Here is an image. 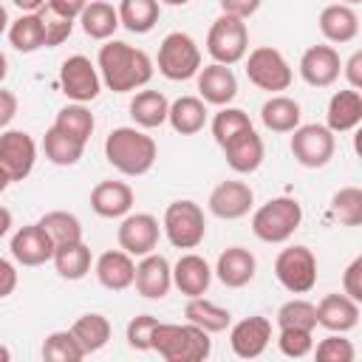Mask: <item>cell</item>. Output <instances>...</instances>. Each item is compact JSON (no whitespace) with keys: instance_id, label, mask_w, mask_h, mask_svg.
Instances as JSON below:
<instances>
[{"instance_id":"obj_1","label":"cell","mask_w":362,"mask_h":362,"mask_svg":"<svg viewBox=\"0 0 362 362\" xmlns=\"http://www.w3.org/2000/svg\"><path fill=\"white\" fill-rule=\"evenodd\" d=\"M96 68L102 82L113 93H130L136 88H144L153 76V62L141 48H133L122 40H107L99 48Z\"/></svg>"},{"instance_id":"obj_2","label":"cell","mask_w":362,"mask_h":362,"mask_svg":"<svg viewBox=\"0 0 362 362\" xmlns=\"http://www.w3.org/2000/svg\"><path fill=\"white\" fill-rule=\"evenodd\" d=\"M158 147L139 127H113L105 139V158L122 175H144L156 164Z\"/></svg>"},{"instance_id":"obj_3","label":"cell","mask_w":362,"mask_h":362,"mask_svg":"<svg viewBox=\"0 0 362 362\" xmlns=\"http://www.w3.org/2000/svg\"><path fill=\"white\" fill-rule=\"evenodd\" d=\"M153 351L167 362H204L212 351V339L192 322H158L153 331Z\"/></svg>"},{"instance_id":"obj_4","label":"cell","mask_w":362,"mask_h":362,"mask_svg":"<svg viewBox=\"0 0 362 362\" xmlns=\"http://www.w3.org/2000/svg\"><path fill=\"white\" fill-rule=\"evenodd\" d=\"M300 223H303V206L297 204V198L288 195L266 201L252 215V232L263 243H286L300 229Z\"/></svg>"},{"instance_id":"obj_5","label":"cell","mask_w":362,"mask_h":362,"mask_svg":"<svg viewBox=\"0 0 362 362\" xmlns=\"http://www.w3.org/2000/svg\"><path fill=\"white\" fill-rule=\"evenodd\" d=\"M158 74L170 82L192 79L201 71V48L198 42L184 31H170L158 45Z\"/></svg>"},{"instance_id":"obj_6","label":"cell","mask_w":362,"mask_h":362,"mask_svg":"<svg viewBox=\"0 0 362 362\" xmlns=\"http://www.w3.org/2000/svg\"><path fill=\"white\" fill-rule=\"evenodd\" d=\"M161 229L167 235V240L175 246V249H195L204 243L206 238V218H204V209L184 198V201H173L167 209H164V218H161Z\"/></svg>"},{"instance_id":"obj_7","label":"cell","mask_w":362,"mask_h":362,"mask_svg":"<svg viewBox=\"0 0 362 362\" xmlns=\"http://www.w3.org/2000/svg\"><path fill=\"white\" fill-rule=\"evenodd\" d=\"M249 51V28L240 17L221 14L206 31V54L221 65H235Z\"/></svg>"},{"instance_id":"obj_8","label":"cell","mask_w":362,"mask_h":362,"mask_svg":"<svg viewBox=\"0 0 362 362\" xmlns=\"http://www.w3.org/2000/svg\"><path fill=\"white\" fill-rule=\"evenodd\" d=\"M274 277L291 294H308L317 286V257L308 246L280 249L274 257Z\"/></svg>"},{"instance_id":"obj_9","label":"cell","mask_w":362,"mask_h":362,"mask_svg":"<svg viewBox=\"0 0 362 362\" xmlns=\"http://www.w3.org/2000/svg\"><path fill=\"white\" fill-rule=\"evenodd\" d=\"M246 76L255 88L260 90H269V93H280V90H288L294 74H291V65L286 62V57L272 48V45H257L255 51H249V59H246Z\"/></svg>"},{"instance_id":"obj_10","label":"cell","mask_w":362,"mask_h":362,"mask_svg":"<svg viewBox=\"0 0 362 362\" xmlns=\"http://www.w3.org/2000/svg\"><path fill=\"white\" fill-rule=\"evenodd\" d=\"M291 133V156L300 167L320 170L334 158L337 139L325 124H297Z\"/></svg>"},{"instance_id":"obj_11","label":"cell","mask_w":362,"mask_h":362,"mask_svg":"<svg viewBox=\"0 0 362 362\" xmlns=\"http://www.w3.org/2000/svg\"><path fill=\"white\" fill-rule=\"evenodd\" d=\"M59 85H62V93L71 99V102H93L102 90V76H99V68L82 57V54H74L62 62L59 68Z\"/></svg>"},{"instance_id":"obj_12","label":"cell","mask_w":362,"mask_h":362,"mask_svg":"<svg viewBox=\"0 0 362 362\" xmlns=\"http://www.w3.org/2000/svg\"><path fill=\"white\" fill-rule=\"evenodd\" d=\"M116 238H119V249H124L133 257H144L158 246L161 226H158L156 215H150V212H136V215L127 212L119 223Z\"/></svg>"},{"instance_id":"obj_13","label":"cell","mask_w":362,"mask_h":362,"mask_svg":"<svg viewBox=\"0 0 362 362\" xmlns=\"http://www.w3.org/2000/svg\"><path fill=\"white\" fill-rule=\"evenodd\" d=\"M37 161V144L25 130H3L0 133V167L11 175V181H23L31 175Z\"/></svg>"},{"instance_id":"obj_14","label":"cell","mask_w":362,"mask_h":362,"mask_svg":"<svg viewBox=\"0 0 362 362\" xmlns=\"http://www.w3.org/2000/svg\"><path fill=\"white\" fill-rule=\"evenodd\" d=\"M209 212L221 221H238L255 206V192L246 181H221L206 201Z\"/></svg>"},{"instance_id":"obj_15","label":"cell","mask_w":362,"mask_h":362,"mask_svg":"<svg viewBox=\"0 0 362 362\" xmlns=\"http://www.w3.org/2000/svg\"><path fill=\"white\" fill-rule=\"evenodd\" d=\"M342 74V59L334 45H311L300 57V76L311 88H328L339 79Z\"/></svg>"},{"instance_id":"obj_16","label":"cell","mask_w":362,"mask_h":362,"mask_svg":"<svg viewBox=\"0 0 362 362\" xmlns=\"http://www.w3.org/2000/svg\"><path fill=\"white\" fill-rule=\"evenodd\" d=\"M272 342V322L266 317H243L229 328V348L240 359H257Z\"/></svg>"},{"instance_id":"obj_17","label":"cell","mask_w":362,"mask_h":362,"mask_svg":"<svg viewBox=\"0 0 362 362\" xmlns=\"http://www.w3.org/2000/svg\"><path fill=\"white\" fill-rule=\"evenodd\" d=\"M8 249H11V257L20 266H42V263H48L54 257V240L40 223L20 226L14 232Z\"/></svg>"},{"instance_id":"obj_18","label":"cell","mask_w":362,"mask_h":362,"mask_svg":"<svg viewBox=\"0 0 362 362\" xmlns=\"http://www.w3.org/2000/svg\"><path fill=\"white\" fill-rule=\"evenodd\" d=\"M136 291L144 300H161L173 288V266L167 263L164 255H144L136 263V277H133Z\"/></svg>"},{"instance_id":"obj_19","label":"cell","mask_w":362,"mask_h":362,"mask_svg":"<svg viewBox=\"0 0 362 362\" xmlns=\"http://www.w3.org/2000/svg\"><path fill=\"white\" fill-rule=\"evenodd\" d=\"M195 76H198V93L206 105L223 107L238 96V79L229 65L212 62V65H204Z\"/></svg>"},{"instance_id":"obj_20","label":"cell","mask_w":362,"mask_h":362,"mask_svg":"<svg viewBox=\"0 0 362 362\" xmlns=\"http://www.w3.org/2000/svg\"><path fill=\"white\" fill-rule=\"evenodd\" d=\"M359 322V303L351 300L345 291L342 294H325L317 303V325H322L331 334H345L356 328Z\"/></svg>"},{"instance_id":"obj_21","label":"cell","mask_w":362,"mask_h":362,"mask_svg":"<svg viewBox=\"0 0 362 362\" xmlns=\"http://www.w3.org/2000/svg\"><path fill=\"white\" fill-rule=\"evenodd\" d=\"M223 156H226V164L240 173V175H249L255 173L260 164H263V156H266V147H263V139L255 133V127L232 136L226 144H223Z\"/></svg>"},{"instance_id":"obj_22","label":"cell","mask_w":362,"mask_h":362,"mask_svg":"<svg viewBox=\"0 0 362 362\" xmlns=\"http://www.w3.org/2000/svg\"><path fill=\"white\" fill-rule=\"evenodd\" d=\"M255 272H257V260L243 246H229V249H223L218 255L215 274H218V280L226 288H243V286H249L255 280Z\"/></svg>"},{"instance_id":"obj_23","label":"cell","mask_w":362,"mask_h":362,"mask_svg":"<svg viewBox=\"0 0 362 362\" xmlns=\"http://www.w3.org/2000/svg\"><path fill=\"white\" fill-rule=\"evenodd\" d=\"M209 283H212V269H209V263L201 255L187 252V255H181L175 260V266H173V286L184 297H201V294H206Z\"/></svg>"},{"instance_id":"obj_24","label":"cell","mask_w":362,"mask_h":362,"mask_svg":"<svg viewBox=\"0 0 362 362\" xmlns=\"http://www.w3.org/2000/svg\"><path fill=\"white\" fill-rule=\"evenodd\" d=\"M93 272H96V280L107 291H124V288L133 286L136 263H133V255H127L124 249H110V252L99 255Z\"/></svg>"},{"instance_id":"obj_25","label":"cell","mask_w":362,"mask_h":362,"mask_svg":"<svg viewBox=\"0 0 362 362\" xmlns=\"http://www.w3.org/2000/svg\"><path fill=\"white\" fill-rule=\"evenodd\" d=\"M90 209L99 218H124L133 209V189L124 181H99L90 189Z\"/></svg>"},{"instance_id":"obj_26","label":"cell","mask_w":362,"mask_h":362,"mask_svg":"<svg viewBox=\"0 0 362 362\" xmlns=\"http://www.w3.org/2000/svg\"><path fill=\"white\" fill-rule=\"evenodd\" d=\"M320 34L328 40V42H351L356 34H359V17L351 6L345 3H331L320 11Z\"/></svg>"},{"instance_id":"obj_27","label":"cell","mask_w":362,"mask_h":362,"mask_svg":"<svg viewBox=\"0 0 362 362\" xmlns=\"http://www.w3.org/2000/svg\"><path fill=\"white\" fill-rule=\"evenodd\" d=\"M325 127L331 133H348L354 130L359 122H362V93L354 90V88H345V90H337L328 102V110H325Z\"/></svg>"},{"instance_id":"obj_28","label":"cell","mask_w":362,"mask_h":362,"mask_svg":"<svg viewBox=\"0 0 362 362\" xmlns=\"http://www.w3.org/2000/svg\"><path fill=\"white\" fill-rule=\"evenodd\" d=\"M167 122H170V127L175 133L195 136L206 124V102L201 96H178L175 102H170Z\"/></svg>"},{"instance_id":"obj_29","label":"cell","mask_w":362,"mask_h":362,"mask_svg":"<svg viewBox=\"0 0 362 362\" xmlns=\"http://www.w3.org/2000/svg\"><path fill=\"white\" fill-rule=\"evenodd\" d=\"M300 116H303L300 102H294L291 96H283V93L269 96L260 107V122L272 133H291L300 124Z\"/></svg>"},{"instance_id":"obj_30","label":"cell","mask_w":362,"mask_h":362,"mask_svg":"<svg viewBox=\"0 0 362 362\" xmlns=\"http://www.w3.org/2000/svg\"><path fill=\"white\" fill-rule=\"evenodd\" d=\"M167 110H170V102L161 90H139L130 99V119L141 130L161 127L167 122Z\"/></svg>"},{"instance_id":"obj_31","label":"cell","mask_w":362,"mask_h":362,"mask_svg":"<svg viewBox=\"0 0 362 362\" xmlns=\"http://www.w3.org/2000/svg\"><path fill=\"white\" fill-rule=\"evenodd\" d=\"M51 260H54V269H57V274L62 280H82L90 272L93 255L82 240H74V243L54 246V257Z\"/></svg>"},{"instance_id":"obj_32","label":"cell","mask_w":362,"mask_h":362,"mask_svg":"<svg viewBox=\"0 0 362 362\" xmlns=\"http://www.w3.org/2000/svg\"><path fill=\"white\" fill-rule=\"evenodd\" d=\"M184 317L187 322L204 328L206 334H221L229 328L232 322V314L221 305H215L212 300H206L204 294L201 297H187V305H184Z\"/></svg>"},{"instance_id":"obj_33","label":"cell","mask_w":362,"mask_h":362,"mask_svg":"<svg viewBox=\"0 0 362 362\" xmlns=\"http://www.w3.org/2000/svg\"><path fill=\"white\" fill-rule=\"evenodd\" d=\"M116 11H119V25H124L130 34H147L158 23L161 3L158 0H122Z\"/></svg>"},{"instance_id":"obj_34","label":"cell","mask_w":362,"mask_h":362,"mask_svg":"<svg viewBox=\"0 0 362 362\" xmlns=\"http://www.w3.org/2000/svg\"><path fill=\"white\" fill-rule=\"evenodd\" d=\"M79 23H82V31L90 40H110L113 31L119 28V11L105 0H93L82 8Z\"/></svg>"},{"instance_id":"obj_35","label":"cell","mask_w":362,"mask_h":362,"mask_svg":"<svg viewBox=\"0 0 362 362\" xmlns=\"http://www.w3.org/2000/svg\"><path fill=\"white\" fill-rule=\"evenodd\" d=\"M110 331H113V328H110L107 317H102V314H82V317L71 325V334H74V339L79 342V348L85 351V356L102 351V348L110 342Z\"/></svg>"},{"instance_id":"obj_36","label":"cell","mask_w":362,"mask_h":362,"mask_svg":"<svg viewBox=\"0 0 362 362\" xmlns=\"http://www.w3.org/2000/svg\"><path fill=\"white\" fill-rule=\"evenodd\" d=\"M42 150H45V158H48L51 164H57V167H71V164H76V161L82 158L85 144L76 141L74 136L62 133L57 124H51V127L45 130Z\"/></svg>"},{"instance_id":"obj_37","label":"cell","mask_w":362,"mask_h":362,"mask_svg":"<svg viewBox=\"0 0 362 362\" xmlns=\"http://www.w3.org/2000/svg\"><path fill=\"white\" fill-rule=\"evenodd\" d=\"M8 42L20 51V54H34L40 48H45V34H42V23L40 14H20L11 25H8Z\"/></svg>"},{"instance_id":"obj_38","label":"cell","mask_w":362,"mask_h":362,"mask_svg":"<svg viewBox=\"0 0 362 362\" xmlns=\"http://www.w3.org/2000/svg\"><path fill=\"white\" fill-rule=\"evenodd\" d=\"M54 240V246H62V243H74V240H82V223L76 215L65 212V209H54V212H45L40 221H37Z\"/></svg>"},{"instance_id":"obj_39","label":"cell","mask_w":362,"mask_h":362,"mask_svg":"<svg viewBox=\"0 0 362 362\" xmlns=\"http://www.w3.org/2000/svg\"><path fill=\"white\" fill-rule=\"evenodd\" d=\"M62 133L74 136L76 141L88 144L90 133H93V113L82 105V102H74V105H65L59 113H57V122H54Z\"/></svg>"},{"instance_id":"obj_40","label":"cell","mask_w":362,"mask_h":362,"mask_svg":"<svg viewBox=\"0 0 362 362\" xmlns=\"http://www.w3.org/2000/svg\"><path fill=\"white\" fill-rule=\"evenodd\" d=\"M277 325L280 328H303V331H314L317 328V305L294 297L288 303H283L277 308Z\"/></svg>"},{"instance_id":"obj_41","label":"cell","mask_w":362,"mask_h":362,"mask_svg":"<svg viewBox=\"0 0 362 362\" xmlns=\"http://www.w3.org/2000/svg\"><path fill=\"white\" fill-rule=\"evenodd\" d=\"M42 359L45 362H79V359H85V351L74 339L71 328L68 331H51L42 342Z\"/></svg>"},{"instance_id":"obj_42","label":"cell","mask_w":362,"mask_h":362,"mask_svg":"<svg viewBox=\"0 0 362 362\" xmlns=\"http://www.w3.org/2000/svg\"><path fill=\"white\" fill-rule=\"evenodd\" d=\"M331 215L342 226H359L362 223V189L359 187H342L331 198Z\"/></svg>"},{"instance_id":"obj_43","label":"cell","mask_w":362,"mask_h":362,"mask_svg":"<svg viewBox=\"0 0 362 362\" xmlns=\"http://www.w3.org/2000/svg\"><path fill=\"white\" fill-rule=\"evenodd\" d=\"M252 127V119H249V113L246 110H240V107H229V105H223L218 113H215V119H212V136H215V141L223 147L232 136H238V133H243V130H249Z\"/></svg>"},{"instance_id":"obj_44","label":"cell","mask_w":362,"mask_h":362,"mask_svg":"<svg viewBox=\"0 0 362 362\" xmlns=\"http://www.w3.org/2000/svg\"><path fill=\"white\" fill-rule=\"evenodd\" d=\"M37 14H40V23H42L45 48H57V45H62V42L71 37V31H74V17H65V14L54 11L48 3H45Z\"/></svg>"},{"instance_id":"obj_45","label":"cell","mask_w":362,"mask_h":362,"mask_svg":"<svg viewBox=\"0 0 362 362\" xmlns=\"http://www.w3.org/2000/svg\"><path fill=\"white\" fill-rule=\"evenodd\" d=\"M314 331H303V328H280V337H277V348L283 356H291V359H303L311 354L314 348Z\"/></svg>"},{"instance_id":"obj_46","label":"cell","mask_w":362,"mask_h":362,"mask_svg":"<svg viewBox=\"0 0 362 362\" xmlns=\"http://www.w3.org/2000/svg\"><path fill=\"white\" fill-rule=\"evenodd\" d=\"M158 320L153 314H139L127 322V345L133 351H153V331H156Z\"/></svg>"},{"instance_id":"obj_47","label":"cell","mask_w":362,"mask_h":362,"mask_svg":"<svg viewBox=\"0 0 362 362\" xmlns=\"http://www.w3.org/2000/svg\"><path fill=\"white\" fill-rule=\"evenodd\" d=\"M354 354L356 351H354L351 339H345L342 334H331V337L320 339V345L314 351L317 362H354Z\"/></svg>"},{"instance_id":"obj_48","label":"cell","mask_w":362,"mask_h":362,"mask_svg":"<svg viewBox=\"0 0 362 362\" xmlns=\"http://www.w3.org/2000/svg\"><path fill=\"white\" fill-rule=\"evenodd\" d=\"M342 291H345L351 300L362 303V257H354V260L348 263V269H345V274H342Z\"/></svg>"},{"instance_id":"obj_49","label":"cell","mask_w":362,"mask_h":362,"mask_svg":"<svg viewBox=\"0 0 362 362\" xmlns=\"http://www.w3.org/2000/svg\"><path fill=\"white\" fill-rule=\"evenodd\" d=\"M218 3H221V11L223 14H232V17L246 20V17H252L260 8L263 0H218Z\"/></svg>"},{"instance_id":"obj_50","label":"cell","mask_w":362,"mask_h":362,"mask_svg":"<svg viewBox=\"0 0 362 362\" xmlns=\"http://www.w3.org/2000/svg\"><path fill=\"white\" fill-rule=\"evenodd\" d=\"M342 74H345V79L354 90L362 88V51H354L348 57V62H342Z\"/></svg>"},{"instance_id":"obj_51","label":"cell","mask_w":362,"mask_h":362,"mask_svg":"<svg viewBox=\"0 0 362 362\" xmlns=\"http://www.w3.org/2000/svg\"><path fill=\"white\" fill-rule=\"evenodd\" d=\"M14 116H17V96L0 88V130H6Z\"/></svg>"},{"instance_id":"obj_52","label":"cell","mask_w":362,"mask_h":362,"mask_svg":"<svg viewBox=\"0 0 362 362\" xmlns=\"http://www.w3.org/2000/svg\"><path fill=\"white\" fill-rule=\"evenodd\" d=\"M14 288H17V269L0 257V300L8 297Z\"/></svg>"},{"instance_id":"obj_53","label":"cell","mask_w":362,"mask_h":362,"mask_svg":"<svg viewBox=\"0 0 362 362\" xmlns=\"http://www.w3.org/2000/svg\"><path fill=\"white\" fill-rule=\"evenodd\" d=\"M54 11H59V14H65V17H79L82 14V8L88 6V0H45Z\"/></svg>"},{"instance_id":"obj_54","label":"cell","mask_w":362,"mask_h":362,"mask_svg":"<svg viewBox=\"0 0 362 362\" xmlns=\"http://www.w3.org/2000/svg\"><path fill=\"white\" fill-rule=\"evenodd\" d=\"M17 8H23V14H31V11H40L45 6V0H11Z\"/></svg>"},{"instance_id":"obj_55","label":"cell","mask_w":362,"mask_h":362,"mask_svg":"<svg viewBox=\"0 0 362 362\" xmlns=\"http://www.w3.org/2000/svg\"><path fill=\"white\" fill-rule=\"evenodd\" d=\"M8 229H11V212H8L6 206H0V238H3Z\"/></svg>"},{"instance_id":"obj_56","label":"cell","mask_w":362,"mask_h":362,"mask_svg":"<svg viewBox=\"0 0 362 362\" xmlns=\"http://www.w3.org/2000/svg\"><path fill=\"white\" fill-rule=\"evenodd\" d=\"M8 184H11V175L6 173V167H0V195L6 192V187H8Z\"/></svg>"},{"instance_id":"obj_57","label":"cell","mask_w":362,"mask_h":362,"mask_svg":"<svg viewBox=\"0 0 362 362\" xmlns=\"http://www.w3.org/2000/svg\"><path fill=\"white\" fill-rule=\"evenodd\" d=\"M6 74H8V59H6V54L0 51V85H3V79H6Z\"/></svg>"},{"instance_id":"obj_58","label":"cell","mask_w":362,"mask_h":362,"mask_svg":"<svg viewBox=\"0 0 362 362\" xmlns=\"http://www.w3.org/2000/svg\"><path fill=\"white\" fill-rule=\"evenodd\" d=\"M3 31H8V11L0 6V34H3Z\"/></svg>"},{"instance_id":"obj_59","label":"cell","mask_w":362,"mask_h":362,"mask_svg":"<svg viewBox=\"0 0 362 362\" xmlns=\"http://www.w3.org/2000/svg\"><path fill=\"white\" fill-rule=\"evenodd\" d=\"M8 359H11V351L6 345H0V362H8Z\"/></svg>"},{"instance_id":"obj_60","label":"cell","mask_w":362,"mask_h":362,"mask_svg":"<svg viewBox=\"0 0 362 362\" xmlns=\"http://www.w3.org/2000/svg\"><path fill=\"white\" fill-rule=\"evenodd\" d=\"M158 3H164V6H187L189 0H158Z\"/></svg>"},{"instance_id":"obj_61","label":"cell","mask_w":362,"mask_h":362,"mask_svg":"<svg viewBox=\"0 0 362 362\" xmlns=\"http://www.w3.org/2000/svg\"><path fill=\"white\" fill-rule=\"evenodd\" d=\"M342 3H345V6H356L359 0H342Z\"/></svg>"}]
</instances>
